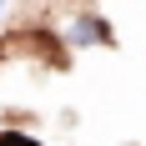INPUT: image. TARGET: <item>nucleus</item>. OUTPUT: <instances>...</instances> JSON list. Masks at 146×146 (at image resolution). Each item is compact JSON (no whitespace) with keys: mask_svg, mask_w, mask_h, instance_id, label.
Returning a JSON list of instances; mask_svg holds the SVG:
<instances>
[{"mask_svg":"<svg viewBox=\"0 0 146 146\" xmlns=\"http://www.w3.org/2000/svg\"><path fill=\"white\" fill-rule=\"evenodd\" d=\"M66 40L71 45H111V25H106L101 15H76L71 25H66Z\"/></svg>","mask_w":146,"mask_h":146,"instance_id":"obj_1","label":"nucleus"},{"mask_svg":"<svg viewBox=\"0 0 146 146\" xmlns=\"http://www.w3.org/2000/svg\"><path fill=\"white\" fill-rule=\"evenodd\" d=\"M0 146H40V141H30V136H20V131H0Z\"/></svg>","mask_w":146,"mask_h":146,"instance_id":"obj_2","label":"nucleus"},{"mask_svg":"<svg viewBox=\"0 0 146 146\" xmlns=\"http://www.w3.org/2000/svg\"><path fill=\"white\" fill-rule=\"evenodd\" d=\"M0 5H5V0H0Z\"/></svg>","mask_w":146,"mask_h":146,"instance_id":"obj_3","label":"nucleus"}]
</instances>
